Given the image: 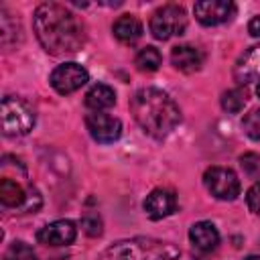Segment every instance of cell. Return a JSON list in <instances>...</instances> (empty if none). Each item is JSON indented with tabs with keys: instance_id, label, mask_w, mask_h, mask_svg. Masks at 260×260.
<instances>
[{
	"instance_id": "d6986e66",
	"label": "cell",
	"mask_w": 260,
	"mask_h": 260,
	"mask_svg": "<svg viewBox=\"0 0 260 260\" xmlns=\"http://www.w3.org/2000/svg\"><path fill=\"white\" fill-rule=\"evenodd\" d=\"M248 102V93L242 89V87H234V89H228L223 91L221 95V108L230 114H238Z\"/></svg>"
},
{
	"instance_id": "6da1fadb",
	"label": "cell",
	"mask_w": 260,
	"mask_h": 260,
	"mask_svg": "<svg viewBox=\"0 0 260 260\" xmlns=\"http://www.w3.org/2000/svg\"><path fill=\"white\" fill-rule=\"evenodd\" d=\"M32 26L39 43L51 55L77 53L85 41L83 22L63 4L45 2L35 10Z\"/></svg>"
},
{
	"instance_id": "52a82bcc",
	"label": "cell",
	"mask_w": 260,
	"mask_h": 260,
	"mask_svg": "<svg viewBox=\"0 0 260 260\" xmlns=\"http://www.w3.org/2000/svg\"><path fill=\"white\" fill-rule=\"evenodd\" d=\"M87 79H89L87 71L79 63H73L71 61V63H63V65L55 67L49 81H51V85H53V89L57 93L67 95V93L77 91L81 85H85Z\"/></svg>"
},
{
	"instance_id": "4316f807",
	"label": "cell",
	"mask_w": 260,
	"mask_h": 260,
	"mask_svg": "<svg viewBox=\"0 0 260 260\" xmlns=\"http://www.w3.org/2000/svg\"><path fill=\"white\" fill-rule=\"evenodd\" d=\"M256 93H258V98H260V83H258V87H256Z\"/></svg>"
},
{
	"instance_id": "9a60e30c",
	"label": "cell",
	"mask_w": 260,
	"mask_h": 260,
	"mask_svg": "<svg viewBox=\"0 0 260 260\" xmlns=\"http://www.w3.org/2000/svg\"><path fill=\"white\" fill-rule=\"evenodd\" d=\"M0 201L6 207H22V205L26 209L32 207L30 195H26V191L22 189V185L18 181L10 179V177H2V181H0Z\"/></svg>"
},
{
	"instance_id": "8fae6325",
	"label": "cell",
	"mask_w": 260,
	"mask_h": 260,
	"mask_svg": "<svg viewBox=\"0 0 260 260\" xmlns=\"http://www.w3.org/2000/svg\"><path fill=\"white\" fill-rule=\"evenodd\" d=\"M234 79L240 85H246L250 81L260 79V43L250 47L238 61L234 67Z\"/></svg>"
},
{
	"instance_id": "4fadbf2b",
	"label": "cell",
	"mask_w": 260,
	"mask_h": 260,
	"mask_svg": "<svg viewBox=\"0 0 260 260\" xmlns=\"http://www.w3.org/2000/svg\"><path fill=\"white\" fill-rule=\"evenodd\" d=\"M171 63L181 73H195L203 65V53L193 45H179L171 51Z\"/></svg>"
},
{
	"instance_id": "7c38bea8",
	"label": "cell",
	"mask_w": 260,
	"mask_h": 260,
	"mask_svg": "<svg viewBox=\"0 0 260 260\" xmlns=\"http://www.w3.org/2000/svg\"><path fill=\"white\" fill-rule=\"evenodd\" d=\"M175 207H177V199H175V193L169 189H154L144 199V211L150 219H162L171 215Z\"/></svg>"
},
{
	"instance_id": "e0dca14e",
	"label": "cell",
	"mask_w": 260,
	"mask_h": 260,
	"mask_svg": "<svg viewBox=\"0 0 260 260\" xmlns=\"http://www.w3.org/2000/svg\"><path fill=\"white\" fill-rule=\"evenodd\" d=\"M116 104V93L110 85L95 83L87 93H85V106L91 108L93 112H104Z\"/></svg>"
},
{
	"instance_id": "ba28073f",
	"label": "cell",
	"mask_w": 260,
	"mask_h": 260,
	"mask_svg": "<svg viewBox=\"0 0 260 260\" xmlns=\"http://www.w3.org/2000/svg\"><path fill=\"white\" fill-rule=\"evenodd\" d=\"M85 126L93 140L102 144L116 142L122 134V122L106 112H91L85 116Z\"/></svg>"
},
{
	"instance_id": "8992f818",
	"label": "cell",
	"mask_w": 260,
	"mask_h": 260,
	"mask_svg": "<svg viewBox=\"0 0 260 260\" xmlns=\"http://www.w3.org/2000/svg\"><path fill=\"white\" fill-rule=\"evenodd\" d=\"M203 183L207 191L221 201H234L240 195V179L232 169L211 167L203 175Z\"/></svg>"
},
{
	"instance_id": "ac0fdd59",
	"label": "cell",
	"mask_w": 260,
	"mask_h": 260,
	"mask_svg": "<svg viewBox=\"0 0 260 260\" xmlns=\"http://www.w3.org/2000/svg\"><path fill=\"white\" fill-rule=\"evenodd\" d=\"M160 61H162V57H160L158 49H154V47H144L136 55V67L140 71H146V73L156 71L160 67Z\"/></svg>"
},
{
	"instance_id": "9c48e42d",
	"label": "cell",
	"mask_w": 260,
	"mask_h": 260,
	"mask_svg": "<svg viewBox=\"0 0 260 260\" xmlns=\"http://www.w3.org/2000/svg\"><path fill=\"white\" fill-rule=\"evenodd\" d=\"M195 18L205 26H215L230 20L236 12L234 2L230 0H201L193 6Z\"/></svg>"
},
{
	"instance_id": "5bb4252c",
	"label": "cell",
	"mask_w": 260,
	"mask_h": 260,
	"mask_svg": "<svg viewBox=\"0 0 260 260\" xmlns=\"http://www.w3.org/2000/svg\"><path fill=\"white\" fill-rule=\"evenodd\" d=\"M189 238L193 246L201 252H211L219 244V232L211 221H197L189 230Z\"/></svg>"
},
{
	"instance_id": "83f0119b",
	"label": "cell",
	"mask_w": 260,
	"mask_h": 260,
	"mask_svg": "<svg viewBox=\"0 0 260 260\" xmlns=\"http://www.w3.org/2000/svg\"><path fill=\"white\" fill-rule=\"evenodd\" d=\"M193 260H203V258H193Z\"/></svg>"
},
{
	"instance_id": "5b68a950",
	"label": "cell",
	"mask_w": 260,
	"mask_h": 260,
	"mask_svg": "<svg viewBox=\"0 0 260 260\" xmlns=\"http://www.w3.org/2000/svg\"><path fill=\"white\" fill-rule=\"evenodd\" d=\"M187 28V14L177 4H165L150 16V32L158 41H169L171 37L183 35Z\"/></svg>"
},
{
	"instance_id": "30bf717a",
	"label": "cell",
	"mask_w": 260,
	"mask_h": 260,
	"mask_svg": "<svg viewBox=\"0 0 260 260\" xmlns=\"http://www.w3.org/2000/svg\"><path fill=\"white\" fill-rule=\"evenodd\" d=\"M77 236V228L69 219H57L37 232V240L45 246H69Z\"/></svg>"
},
{
	"instance_id": "ffe728a7",
	"label": "cell",
	"mask_w": 260,
	"mask_h": 260,
	"mask_svg": "<svg viewBox=\"0 0 260 260\" xmlns=\"http://www.w3.org/2000/svg\"><path fill=\"white\" fill-rule=\"evenodd\" d=\"M4 260H39V258H37L35 250H32L28 244L16 240V242H12V244L6 248Z\"/></svg>"
},
{
	"instance_id": "484cf974",
	"label": "cell",
	"mask_w": 260,
	"mask_h": 260,
	"mask_svg": "<svg viewBox=\"0 0 260 260\" xmlns=\"http://www.w3.org/2000/svg\"><path fill=\"white\" fill-rule=\"evenodd\" d=\"M246 260H260V256H248Z\"/></svg>"
},
{
	"instance_id": "44dd1931",
	"label": "cell",
	"mask_w": 260,
	"mask_h": 260,
	"mask_svg": "<svg viewBox=\"0 0 260 260\" xmlns=\"http://www.w3.org/2000/svg\"><path fill=\"white\" fill-rule=\"evenodd\" d=\"M240 167L250 179H260V154L246 152L240 156Z\"/></svg>"
},
{
	"instance_id": "7402d4cb",
	"label": "cell",
	"mask_w": 260,
	"mask_h": 260,
	"mask_svg": "<svg viewBox=\"0 0 260 260\" xmlns=\"http://www.w3.org/2000/svg\"><path fill=\"white\" fill-rule=\"evenodd\" d=\"M242 128H244V132H246L252 140H260V108H258V110H252L250 114L244 116Z\"/></svg>"
},
{
	"instance_id": "2e32d148",
	"label": "cell",
	"mask_w": 260,
	"mask_h": 260,
	"mask_svg": "<svg viewBox=\"0 0 260 260\" xmlns=\"http://www.w3.org/2000/svg\"><path fill=\"white\" fill-rule=\"evenodd\" d=\"M112 30H114V37H116L118 41H122V43H134V41H138V39L142 37V24H140V20H138L136 16H132V14L120 16V18L114 22Z\"/></svg>"
},
{
	"instance_id": "d4e9b609",
	"label": "cell",
	"mask_w": 260,
	"mask_h": 260,
	"mask_svg": "<svg viewBox=\"0 0 260 260\" xmlns=\"http://www.w3.org/2000/svg\"><path fill=\"white\" fill-rule=\"evenodd\" d=\"M248 32L252 37H260V16H254L250 22H248Z\"/></svg>"
},
{
	"instance_id": "7a4b0ae2",
	"label": "cell",
	"mask_w": 260,
	"mask_h": 260,
	"mask_svg": "<svg viewBox=\"0 0 260 260\" xmlns=\"http://www.w3.org/2000/svg\"><path fill=\"white\" fill-rule=\"evenodd\" d=\"M136 124L152 138L169 136L181 122V110L169 93L156 87H142L130 100Z\"/></svg>"
},
{
	"instance_id": "277c9868",
	"label": "cell",
	"mask_w": 260,
	"mask_h": 260,
	"mask_svg": "<svg viewBox=\"0 0 260 260\" xmlns=\"http://www.w3.org/2000/svg\"><path fill=\"white\" fill-rule=\"evenodd\" d=\"M2 118V132L6 136H22L28 134L35 126V112L32 108L18 100V98H4L0 106Z\"/></svg>"
},
{
	"instance_id": "3957f363",
	"label": "cell",
	"mask_w": 260,
	"mask_h": 260,
	"mask_svg": "<svg viewBox=\"0 0 260 260\" xmlns=\"http://www.w3.org/2000/svg\"><path fill=\"white\" fill-rule=\"evenodd\" d=\"M181 252L167 242H156L148 238L124 240L110 246L100 260H173Z\"/></svg>"
},
{
	"instance_id": "cb8c5ba5",
	"label": "cell",
	"mask_w": 260,
	"mask_h": 260,
	"mask_svg": "<svg viewBox=\"0 0 260 260\" xmlns=\"http://www.w3.org/2000/svg\"><path fill=\"white\" fill-rule=\"evenodd\" d=\"M246 203H248V207H250L252 213L260 215V181L250 187V191L246 195Z\"/></svg>"
},
{
	"instance_id": "603a6c76",
	"label": "cell",
	"mask_w": 260,
	"mask_h": 260,
	"mask_svg": "<svg viewBox=\"0 0 260 260\" xmlns=\"http://www.w3.org/2000/svg\"><path fill=\"white\" fill-rule=\"evenodd\" d=\"M81 225H83L85 234H89V236H100V234H102V219H100V215H95V213L83 215Z\"/></svg>"
}]
</instances>
